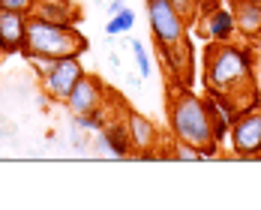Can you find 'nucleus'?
Wrapping results in <instances>:
<instances>
[{
	"label": "nucleus",
	"mask_w": 261,
	"mask_h": 210,
	"mask_svg": "<svg viewBox=\"0 0 261 210\" xmlns=\"http://www.w3.org/2000/svg\"><path fill=\"white\" fill-rule=\"evenodd\" d=\"M99 147H102V150H108L111 156H117V159L129 156L132 144H129L126 123H111V120H108V126H105L102 135H99Z\"/></svg>",
	"instance_id": "obj_13"
},
{
	"label": "nucleus",
	"mask_w": 261,
	"mask_h": 210,
	"mask_svg": "<svg viewBox=\"0 0 261 210\" xmlns=\"http://www.w3.org/2000/svg\"><path fill=\"white\" fill-rule=\"evenodd\" d=\"M162 156H171V159H180V162H201L204 153L198 150V147H192V144H186L180 138H171V147L162 153Z\"/></svg>",
	"instance_id": "obj_15"
},
{
	"label": "nucleus",
	"mask_w": 261,
	"mask_h": 210,
	"mask_svg": "<svg viewBox=\"0 0 261 210\" xmlns=\"http://www.w3.org/2000/svg\"><path fill=\"white\" fill-rule=\"evenodd\" d=\"M36 15H42L48 21H60V24H72L69 21V15H72L69 0H39L36 3Z\"/></svg>",
	"instance_id": "obj_14"
},
{
	"label": "nucleus",
	"mask_w": 261,
	"mask_h": 210,
	"mask_svg": "<svg viewBox=\"0 0 261 210\" xmlns=\"http://www.w3.org/2000/svg\"><path fill=\"white\" fill-rule=\"evenodd\" d=\"M147 21L159 48L177 45L180 39H186V18L171 0H147Z\"/></svg>",
	"instance_id": "obj_4"
},
{
	"label": "nucleus",
	"mask_w": 261,
	"mask_h": 210,
	"mask_svg": "<svg viewBox=\"0 0 261 210\" xmlns=\"http://www.w3.org/2000/svg\"><path fill=\"white\" fill-rule=\"evenodd\" d=\"M168 126H171L174 138L198 147L204 153V159L216 156V141L219 138H216L204 96L192 93L189 87H177L168 99Z\"/></svg>",
	"instance_id": "obj_2"
},
{
	"label": "nucleus",
	"mask_w": 261,
	"mask_h": 210,
	"mask_svg": "<svg viewBox=\"0 0 261 210\" xmlns=\"http://www.w3.org/2000/svg\"><path fill=\"white\" fill-rule=\"evenodd\" d=\"M234 24L237 33L246 39L261 36V0H234Z\"/></svg>",
	"instance_id": "obj_12"
},
{
	"label": "nucleus",
	"mask_w": 261,
	"mask_h": 210,
	"mask_svg": "<svg viewBox=\"0 0 261 210\" xmlns=\"http://www.w3.org/2000/svg\"><path fill=\"white\" fill-rule=\"evenodd\" d=\"M132 24H135V12H132L129 6H123L120 12H114V15H111V21L105 24V33H108V36H117V33L132 30Z\"/></svg>",
	"instance_id": "obj_16"
},
{
	"label": "nucleus",
	"mask_w": 261,
	"mask_h": 210,
	"mask_svg": "<svg viewBox=\"0 0 261 210\" xmlns=\"http://www.w3.org/2000/svg\"><path fill=\"white\" fill-rule=\"evenodd\" d=\"M123 123H126V132H129L132 150L141 153V156H153V150L159 147V129L153 126V120L138 114V111H126Z\"/></svg>",
	"instance_id": "obj_8"
},
{
	"label": "nucleus",
	"mask_w": 261,
	"mask_h": 210,
	"mask_svg": "<svg viewBox=\"0 0 261 210\" xmlns=\"http://www.w3.org/2000/svg\"><path fill=\"white\" fill-rule=\"evenodd\" d=\"M120 9H123V0H111V3H108V12H111V15L120 12Z\"/></svg>",
	"instance_id": "obj_21"
},
{
	"label": "nucleus",
	"mask_w": 261,
	"mask_h": 210,
	"mask_svg": "<svg viewBox=\"0 0 261 210\" xmlns=\"http://www.w3.org/2000/svg\"><path fill=\"white\" fill-rule=\"evenodd\" d=\"M36 3H39V0H0V9L21 12V15H33V12H36Z\"/></svg>",
	"instance_id": "obj_19"
},
{
	"label": "nucleus",
	"mask_w": 261,
	"mask_h": 210,
	"mask_svg": "<svg viewBox=\"0 0 261 210\" xmlns=\"http://www.w3.org/2000/svg\"><path fill=\"white\" fill-rule=\"evenodd\" d=\"M24 39H27V15L0 9V48H3V54L21 51Z\"/></svg>",
	"instance_id": "obj_10"
},
{
	"label": "nucleus",
	"mask_w": 261,
	"mask_h": 210,
	"mask_svg": "<svg viewBox=\"0 0 261 210\" xmlns=\"http://www.w3.org/2000/svg\"><path fill=\"white\" fill-rule=\"evenodd\" d=\"M108 99V90H105V84L96 75H90V72H84L81 81L75 84V90L69 93V99H66V108L72 111V114H93V111H99Z\"/></svg>",
	"instance_id": "obj_7"
},
{
	"label": "nucleus",
	"mask_w": 261,
	"mask_h": 210,
	"mask_svg": "<svg viewBox=\"0 0 261 210\" xmlns=\"http://www.w3.org/2000/svg\"><path fill=\"white\" fill-rule=\"evenodd\" d=\"M24 57L30 60V66H36V75L39 78H45L54 66H57V60H60V57H45V54H24Z\"/></svg>",
	"instance_id": "obj_18"
},
{
	"label": "nucleus",
	"mask_w": 261,
	"mask_h": 210,
	"mask_svg": "<svg viewBox=\"0 0 261 210\" xmlns=\"http://www.w3.org/2000/svg\"><path fill=\"white\" fill-rule=\"evenodd\" d=\"M84 72H87V69L81 66V57H60L57 66L42 78V93H45V99L66 105L69 93L75 90V84L81 81Z\"/></svg>",
	"instance_id": "obj_5"
},
{
	"label": "nucleus",
	"mask_w": 261,
	"mask_h": 210,
	"mask_svg": "<svg viewBox=\"0 0 261 210\" xmlns=\"http://www.w3.org/2000/svg\"><path fill=\"white\" fill-rule=\"evenodd\" d=\"M87 51V39L75 24L48 21L42 15H27V39L21 54H45V57H81Z\"/></svg>",
	"instance_id": "obj_3"
},
{
	"label": "nucleus",
	"mask_w": 261,
	"mask_h": 210,
	"mask_svg": "<svg viewBox=\"0 0 261 210\" xmlns=\"http://www.w3.org/2000/svg\"><path fill=\"white\" fill-rule=\"evenodd\" d=\"M228 144L237 156H261V108H249L228 129Z\"/></svg>",
	"instance_id": "obj_6"
},
{
	"label": "nucleus",
	"mask_w": 261,
	"mask_h": 210,
	"mask_svg": "<svg viewBox=\"0 0 261 210\" xmlns=\"http://www.w3.org/2000/svg\"><path fill=\"white\" fill-rule=\"evenodd\" d=\"M204 84L207 93L234 96L255 87V57L246 45L207 42L204 48Z\"/></svg>",
	"instance_id": "obj_1"
},
{
	"label": "nucleus",
	"mask_w": 261,
	"mask_h": 210,
	"mask_svg": "<svg viewBox=\"0 0 261 210\" xmlns=\"http://www.w3.org/2000/svg\"><path fill=\"white\" fill-rule=\"evenodd\" d=\"M234 33H237V24H234V12L231 9H213L201 21V36L207 42H231Z\"/></svg>",
	"instance_id": "obj_11"
},
{
	"label": "nucleus",
	"mask_w": 261,
	"mask_h": 210,
	"mask_svg": "<svg viewBox=\"0 0 261 210\" xmlns=\"http://www.w3.org/2000/svg\"><path fill=\"white\" fill-rule=\"evenodd\" d=\"M159 54H162V63L177 78V84L192 87V45H189V39H180L177 45H168V48H159Z\"/></svg>",
	"instance_id": "obj_9"
},
{
	"label": "nucleus",
	"mask_w": 261,
	"mask_h": 210,
	"mask_svg": "<svg viewBox=\"0 0 261 210\" xmlns=\"http://www.w3.org/2000/svg\"><path fill=\"white\" fill-rule=\"evenodd\" d=\"M0 54H3V48H0Z\"/></svg>",
	"instance_id": "obj_22"
},
{
	"label": "nucleus",
	"mask_w": 261,
	"mask_h": 210,
	"mask_svg": "<svg viewBox=\"0 0 261 210\" xmlns=\"http://www.w3.org/2000/svg\"><path fill=\"white\" fill-rule=\"evenodd\" d=\"M171 3L177 6V12H180L183 18H189V15L195 12V3H198V0H171Z\"/></svg>",
	"instance_id": "obj_20"
},
{
	"label": "nucleus",
	"mask_w": 261,
	"mask_h": 210,
	"mask_svg": "<svg viewBox=\"0 0 261 210\" xmlns=\"http://www.w3.org/2000/svg\"><path fill=\"white\" fill-rule=\"evenodd\" d=\"M129 48H132V54H135V63H138L141 78H147V75H150V54H147V48L141 45V39H132Z\"/></svg>",
	"instance_id": "obj_17"
}]
</instances>
